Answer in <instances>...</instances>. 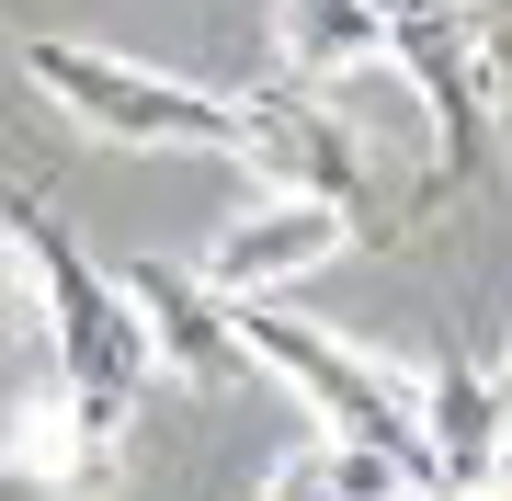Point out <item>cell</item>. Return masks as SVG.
Here are the masks:
<instances>
[{
  "instance_id": "15",
  "label": "cell",
  "mask_w": 512,
  "mask_h": 501,
  "mask_svg": "<svg viewBox=\"0 0 512 501\" xmlns=\"http://www.w3.org/2000/svg\"><path fill=\"white\" fill-rule=\"evenodd\" d=\"M490 490H501V501H512V445H501V467H490Z\"/></svg>"
},
{
  "instance_id": "3",
  "label": "cell",
  "mask_w": 512,
  "mask_h": 501,
  "mask_svg": "<svg viewBox=\"0 0 512 501\" xmlns=\"http://www.w3.org/2000/svg\"><path fill=\"white\" fill-rule=\"evenodd\" d=\"M228 331H239V353H251V376H274V388H296L319 410V445H365V456L410 467V479L433 490V456H421V376L410 365H387V353L319 331V319H296L285 297H239Z\"/></svg>"
},
{
  "instance_id": "4",
  "label": "cell",
  "mask_w": 512,
  "mask_h": 501,
  "mask_svg": "<svg viewBox=\"0 0 512 501\" xmlns=\"http://www.w3.org/2000/svg\"><path fill=\"white\" fill-rule=\"evenodd\" d=\"M376 57H399L421 114H433V171L478 183L490 171V12L478 0H365Z\"/></svg>"
},
{
  "instance_id": "2",
  "label": "cell",
  "mask_w": 512,
  "mask_h": 501,
  "mask_svg": "<svg viewBox=\"0 0 512 501\" xmlns=\"http://www.w3.org/2000/svg\"><path fill=\"white\" fill-rule=\"evenodd\" d=\"M35 92L69 114V126L114 137V149H205V160H262V126H251V92H205V80H171L148 57H114V46H80V35H12L0 46Z\"/></svg>"
},
{
  "instance_id": "7",
  "label": "cell",
  "mask_w": 512,
  "mask_h": 501,
  "mask_svg": "<svg viewBox=\"0 0 512 501\" xmlns=\"http://www.w3.org/2000/svg\"><path fill=\"white\" fill-rule=\"evenodd\" d=\"M251 126H262V160L251 171H274V194H319V205H365V137L342 126L319 92H251Z\"/></svg>"
},
{
  "instance_id": "6",
  "label": "cell",
  "mask_w": 512,
  "mask_h": 501,
  "mask_svg": "<svg viewBox=\"0 0 512 501\" xmlns=\"http://www.w3.org/2000/svg\"><path fill=\"white\" fill-rule=\"evenodd\" d=\"M126 308H137V331H148V365H160V388H194V399H217V388H239L251 376V353H239V331H228V308L205 297V285L183 274V262H126Z\"/></svg>"
},
{
  "instance_id": "5",
  "label": "cell",
  "mask_w": 512,
  "mask_h": 501,
  "mask_svg": "<svg viewBox=\"0 0 512 501\" xmlns=\"http://www.w3.org/2000/svg\"><path fill=\"white\" fill-rule=\"evenodd\" d=\"M342 240H353V217L342 205H319V194H262L251 217H228L217 228V251L194 262V285L205 297H285L296 274H319V262H342Z\"/></svg>"
},
{
  "instance_id": "1",
  "label": "cell",
  "mask_w": 512,
  "mask_h": 501,
  "mask_svg": "<svg viewBox=\"0 0 512 501\" xmlns=\"http://www.w3.org/2000/svg\"><path fill=\"white\" fill-rule=\"evenodd\" d=\"M0 251H12V274H23V319H35L46 353H57L46 388L69 399V422L92 433V445H126V422L148 410V388H160L126 285L69 240V217H57L23 171H0Z\"/></svg>"
},
{
  "instance_id": "17",
  "label": "cell",
  "mask_w": 512,
  "mask_h": 501,
  "mask_svg": "<svg viewBox=\"0 0 512 501\" xmlns=\"http://www.w3.org/2000/svg\"><path fill=\"white\" fill-rule=\"evenodd\" d=\"M0 46H12V35H0Z\"/></svg>"
},
{
  "instance_id": "16",
  "label": "cell",
  "mask_w": 512,
  "mask_h": 501,
  "mask_svg": "<svg viewBox=\"0 0 512 501\" xmlns=\"http://www.w3.org/2000/svg\"><path fill=\"white\" fill-rule=\"evenodd\" d=\"M456 501H501V490H456Z\"/></svg>"
},
{
  "instance_id": "11",
  "label": "cell",
  "mask_w": 512,
  "mask_h": 501,
  "mask_svg": "<svg viewBox=\"0 0 512 501\" xmlns=\"http://www.w3.org/2000/svg\"><path fill=\"white\" fill-rule=\"evenodd\" d=\"M0 501H92V490H69V479H35V467H0Z\"/></svg>"
},
{
  "instance_id": "8",
  "label": "cell",
  "mask_w": 512,
  "mask_h": 501,
  "mask_svg": "<svg viewBox=\"0 0 512 501\" xmlns=\"http://www.w3.org/2000/svg\"><path fill=\"white\" fill-rule=\"evenodd\" d=\"M512 445V410L490 388V365H433L421 376V456H433V501L490 490V467Z\"/></svg>"
},
{
  "instance_id": "12",
  "label": "cell",
  "mask_w": 512,
  "mask_h": 501,
  "mask_svg": "<svg viewBox=\"0 0 512 501\" xmlns=\"http://www.w3.org/2000/svg\"><path fill=\"white\" fill-rule=\"evenodd\" d=\"M490 126H512V35H490Z\"/></svg>"
},
{
  "instance_id": "10",
  "label": "cell",
  "mask_w": 512,
  "mask_h": 501,
  "mask_svg": "<svg viewBox=\"0 0 512 501\" xmlns=\"http://www.w3.org/2000/svg\"><path fill=\"white\" fill-rule=\"evenodd\" d=\"M262 501H342V490H330V456H319V445H308V456H285L274 479H262Z\"/></svg>"
},
{
  "instance_id": "9",
  "label": "cell",
  "mask_w": 512,
  "mask_h": 501,
  "mask_svg": "<svg viewBox=\"0 0 512 501\" xmlns=\"http://www.w3.org/2000/svg\"><path fill=\"white\" fill-rule=\"evenodd\" d=\"M365 57H376V12H365V0H285V12H274L285 92H330V80L365 69Z\"/></svg>"
},
{
  "instance_id": "14",
  "label": "cell",
  "mask_w": 512,
  "mask_h": 501,
  "mask_svg": "<svg viewBox=\"0 0 512 501\" xmlns=\"http://www.w3.org/2000/svg\"><path fill=\"white\" fill-rule=\"evenodd\" d=\"M490 388H501V410H512V342H501V365H490Z\"/></svg>"
},
{
  "instance_id": "13",
  "label": "cell",
  "mask_w": 512,
  "mask_h": 501,
  "mask_svg": "<svg viewBox=\"0 0 512 501\" xmlns=\"http://www.w3.org/2000/svg\"><path fill=\"white\" fill-rule=\"evenodd\" d=\"M23 342V274H12V251H0V353Z\"/></svg>"
}]
</instances>
